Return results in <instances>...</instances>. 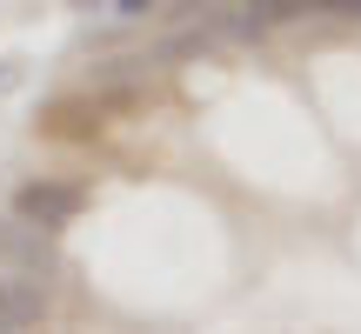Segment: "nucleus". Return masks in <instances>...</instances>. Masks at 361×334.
<instances>
[{
  "label": "nucleus",
  "mask_w": 361,
  "mask_h": 334,
  "mask_svg": "<svg viewBox=\"0 0 361 334\" xmlns=\"http://www.w3.org/2000/svg\"><path fill=\"white\" fill-rule=\"evenodd\" d=\"M74 13H101V7H114V0H67Z\"/></svg>",
  "instance_id": "obj_10"
},
{
  "label": "nucleus",
  "mask_w": 361,
  "mask_h": 334,
  "mask_svg": "<svg viewBox=\"0 0 361 334\" xmlns=\"http://www.w3.org/2000/svg\"><path fill=\"white\" fill-rule=\"evenodd\" d=\"M0 268L7 274H34V281H54V274H61V234L7 214L0 221Z\"/></svg>",
  "instance_id": "obj_2"
},
{
  "label": "nucleus",
  "mask_w": 361,
  "mask_h": 334,
  "mask_svg": "<svg viewBox=\"0 0 361 334\" xmlns=\"http://www.w3.org/2000/svg\"><path fill=\"white\" fill-rule=\"evenodd\" d=\"M161 7H168V0H114V13H121V20H154Z\"/></svg>",
  "instance_id": "obj_8"
},
{
  "label": "nucleus",
  "mask_w": 361,
  "mask_h": 334,
  "mask_svg": "<svg viewBox=\"0 0 361 334\" xmlns=\"http://www.w3.org/2000/svg\"><path fill=\"white\" fill-rule=\"evenodd\" d=\"M147 74H154V61H147V54H114V61H94L87 74H80V87L101 94V101H121V94L147 87Z\"/></svg>",
  "instance_id": "obj_6"
},
{
  "label": "nucleus",
  "mask_w": 361,
  "mask_h": 334,
  "mask_svg": "<svg viewBox=\"0 0 361 334\" xmlns=\"http://www.w3.org/2000/svg\"><path fill=\"white\" fill-rule=\"evenodd\" d=\"M7 87H20V61H0V94Z\"/></svg>",
  "instance_id": "obj_9"
},
{
  "label": "nucleus",
  "mask_w": 361,
  "mask_h": 334,
  "mask_svg": "<svg viewBox=\"0 0 361 334\" xmlns=\"http://www.w3.org/2000/svg\"><path fill=\"white\" fill-rule=\"evenodd\" d=\"M234 0H174V7H161L154 20H201V13H228Z\"/></svg>",
  "instance_id": "obj_7"
},
{
  "label": "nucleus",
  "mask_w": 361,
  "mask_h": 334,
  "mask_svg": "<svg viewBox=\"0 0 361 334\" xmlns=\"http://www.w3.org/2000/svg\"><path fill=\"white\" fill-rule=\"evenodd\" d=\"M234 20H228V34L234 40H261V34H274V27H295V20H308L314 13V0H234Z\"/></svg>",
  "instance_id": "obj_5"
},
{
  "label": "nucleus",
  "mask_w": 361,
  "mask_h": 334,
  "mask_svg": "<svg viewBox=\"0 0 361 334\" xmlns=\"http://www.w3.org/2000/svg\"><path fill=\"white\" fill-rule=\"evenodd\" d=\"M47 308H54V301H47V281L0 268V334H40Z\"/></svg>",
  "instance_id": "obj_4"
},
{
  "label": "nucleus",
  "mask_w": 361,
  "mask_h": 334,
  "mask_svg": "<svg viewBox=\"0 0 361 334\" xmlns=\"http://www.w3.org/2000/svg\"><path fill=\"white\" fill-rule=\"evenodd\" d=\"M47 141H101V128H107V101L101 94H61V101H47L40 107V120H34Z\"/></svg>",
  "instance_id": "obj_3"
},
{
  "label": "nucleus",
  "mask_w": 361,
  "mask_h": 334,
  "mask_svg": "<svg viewBox=\"0 0 361 334\" xmlns=\"http://www.w3.org/2000/svg\"><path fill=\"white\" fill-rule=\"evenodd\" d=\"M80 207H87V187H80V180H67V174H27L20 187H13L7 214L34 221V228H47V234H67L80 221Z\"/></svg>",
  "instance_id": "obj_1"
}]
</instances>
